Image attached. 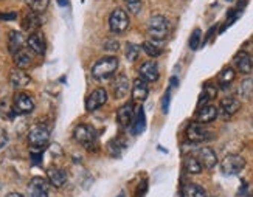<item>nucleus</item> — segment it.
<instances>
[{
  "label": "nucleus",
  "instance_id": "nucleus-1",
  "mask_svg": "<svg viewBox=\"0 0 253 197\" xmlns=\"http://www.w3.org/2000/svg\"><path fill=\"white\" fill-rule=\"evenodd\" d=\"M118 69V59L115 56H106L96 61L92 67V78L98 81L109 79Z\"/></svg>",
  "mask_w": 253,
  "mask_h": 197
},
{
  "label": "nucleus",
  "instance_id": "nucleus-2",
  "mask_svg": "<svg viewBox=\"0 0 253 197\" xmlns=\"http://www.w3.org/2000/svg\"><path fill=\"white\" fill-rule=\"evenodd\" d=\"M148 33L152 39L165 40L169 35V22L162 14H152L148 20Z\"/></svg>",
  "mask_w": 253,
  "mask_h": 197
},
{
  "label": "nucleus",
  "instance_id": "nucleus-3",
  "mask_svg": "<svg viewBox=\"0 0 253 197\" xmlns=\"http://www.w3.org/2000/svg\"><path fill=\"white\" fill-rule=\"evenodd\" d=\"M73 138L78 141L81 146H84V148L92 151V148L96 146L98 134H96V130H95L93 126L83 123V124H78V126L75 127V130H73Z\"/></svg>",
  "mask_w": 253,
  "mask_h": 197
},
{
  "label": "nucleus",
  "instance_id": "nucleus-4",
  "mask_svg": "<svg viewBox=\"0 0 253 197\" xmlns=\"http://www.w3.org/2000/svg\"><path fill=\"white\" fill-rule=\"evenodd\" d=\"M50 141V132L47 127L43 126H35L28 134V143L31 149L35 151H43Z\"/></svg>",
  "mask_w": 253,
  "mask_h": 197
},
{
  "label": "nucleus",
  "instance_id": "nucleus-5",
  "mask_svg": "<svg viewBox=\"0 0 253 197\" xmlns=\"http://www.w3.org/2000/svg\"><path fill=\"white\" fill-rule=\"evenodd\" d=\"M246 168V160L238 154H228L221 161V171L224 176H236Z\"/></svg>",
  "mask_w": 253,
  "mask_h": 197
},
{
  "label": "nucleus",
  "instance_id": "nucleus-6",
  "mask_svg": "<svg viewBox=\"0 0 253 197\" xmlns=\"http://www.w3.org/2000/svg\"><path fill=\"white\" fill-rule=\"evenodd\" d=\"M109 28H111L112 33H125L129 28V16L125 9L117 8L111 13V17H109Z\"/></svg>",
  "mask_w": 253,
  "mask_h": 197
},
{
  "label": "nucleus",
  "instance_id": "nucleus-7",
  "mask_svg": "<svg viewBox=\"0 0 253 197\" xmlns=\"http://www.w3.org/2000/svg\"><path fill=\"white\" fill-rule=\"evenodd\" d=\"M185 135H186V138H188V141H191V143H202V141H207V140L211 138L210 130H208L199 121L190 123L185 130Z\"/></svg>",
  "mask_w": 253,
  "mask_h": 197
},
{
  "label": "nucleus",
  "instance_id": "nucleus-8",
  "mask_svg": "<svg viewBox=\"0 0 253 197\" xmlns=\"http://www.w3.org/2000/svg\"><path fill=\"white\" fill-rule=\"evenodd\" d=\"M107 103V92L104 89H95L85 100V111L87 112H95L100 107H103Z\"/></svg>",
  "mask_w": 253,
  "mask_h": 197
},
{
  "label": "nucleus",
  "instance_id": "nucleus-9",
  "mask_svg": "<svg viewBox=\"0 0 253 197\" xmlns=\"http://www.w3.org/2000/svg\"><path fill=\"white\" fill-rule=\"evenodd\" d=\"M13 107H14V112L16 114L27 115V114H31L33 112V109H35V101H33L31 95H28L25 92H20V93H17L14 96Z\"/></svg>",
  "mask_w": 253,
  "mask_h": 197
},
{
  "label": "nucleus",
  "instance_id": "nucleus-10",
  "mask_svg": "<svg viewBox=\"0 0 253 197\" xmlns=\"http://www.w3.org/2000/svg\"><path fill=\"white\" fill-rule=\"evenodd\" d=\"M239 109H241V101L238 100V98L228 96V98H224V100L221 101L217 112H219V115H221L222 118L228 119V118H232L235 114H238Z\"/></svg>",
  "mask_w": 253,
  "mask_h": 197
},
{
  "label": "nucleus",
  "instance_id": "nucleus-11",
  "mask_svg": "<svg viewBox=\"0 0 253 197\" xmlns=\"http://www.w3.org/2000/svg\"><path fill=\"white\" fill-rule=\"evenodd\" d=\"M233 64H235L236 70L239 73H243V75H249L253 70V58L246 50H241V51H238L235 54Z\"/></svg>",
  "mask_w": 253,
  "mask_h": 197
},
{
  "label": "nucleus",
  "instance_id": "nucleus-12",
  "mask_svg": "<svg viewBox=\"0 0 253 197\" xmlns=\"http://www.w3.org/2000/svg\"><path fill=\"white\" fill-rule=\"evenodd\" d=\"M138 73H140V78H143L146 82H156L160 78L159 65L154 61H148L145 64H141L138 69Z\"/></svg>",
  "mask_w": 253,
  "mask_h": 197
},
{
  "label": "nucleus",
  "instance_id": "nucleus-13",
  "mask_svg": "<svg viewBox=\"0 0 253 197\" xmlns=\"http://www.w3.org/2000/svg\"><path fill=\"white\" fill-rule=\"evenodd\" d=\"M30 197H48V183L42 177H33L28 183Z\"/></svg>",
  "mask_w": 253,
  "mask_h": 197
},
{
  "label": "nucleus",
  "instance_id": "nucleus-14",
  "mask_svg": "<svg viewBox=\"0 0 253 197\" xmlns=\"http://www.w3.org/2000/svg\"><path fill=\"white\" fill-rule=\"evenodd\" d=\"M27 43H28V48L42 56V54H45V50H47V42H45V38H43L42 33H31L27 39Z\"/></svg>",
  "mask_w": 253,
  "mask_h": 197
},
{
  "label": "nucleus",
  "instance_id": "nucleus-15",
  "mask_svg": "<svg viewBox=\"0 0 253 197\" xmlns=\"http://www.w3.org/2000/svg\"><path fill=\"white\" fill-rule=\"evenodd\" d=\"M112 90H114V96L117 100H123V98L129 93L130 84H129V79L126 75H118L112 81Z\"/></svg>",
  "mask_w": 253,
  "mask_h": 197
},
{
  "label": "nucleus",
  "instance_id": "nucleus-16",
  "mask_svg": "<svg viewBox=\"0 0 253 197\" xmlns=\"http://www.w3.org/2000/svg\"><path fill=\"white\" fill-rule=\"evenodd\" d=\"M134 115H135V106L132 103H126L125 106L118 109L117 121L122 127H127L132 123V119H134Z\"/></svg>",
  "mask_w": 253,
  "mask_h": 197
},
{
  "label": "nucleus",
  "instance_id": "nucleus-17",
  "mask_svg": "<svg viewBox=\"0 0 253 197\" xmlns=\"http://www.w3.org/2000/svg\"><path fill=\"white\" fill-rule=\"evenodd\" d=\"M196 157L199 158L202 166L207 169H213L217 165V156L211 148H201L199 151H197Z\"/></svg>",
  "mask_w": 253,
  "mask_h": 197
},
{
  "label": "nucleus",
  "instance_id": "nucleus-18",
  "mask_svg": "<svg viewBox=\"0 0 253 197\" xmlns=\"http://www.w3.org/2000/svg\"><path fill=\"white\" fill-rule=\"evenodd\" d=\"M219 112H217V107L211 106V104H207L201 109H197V114H196V121H199L202 124H208L214 121L217 118Z\"/></svg>",
  "mask_w": 253,
  "mask_h": 197
},
{
  "label": "nucleus",
  "instance_id": "nucleus-19",
  "mask_svg": "<svg viewBox=\"0 0 253 197\" xmlns=\"http://www.w3.org/2000/svg\"><path fill=\"white\" fill-rule=\"evenodd\" d=\"M41 27V17L35 11H27V13L22 16V30L28 31L30 35L31 33H36Z\"/></svg>",
  "mask_w": 253,
  "mask_h": 197
},
{
  "label": "nucleus",
  "instance_id": "nucleus-20",
  "mask_svg": "<svg viewBox=\"0 0 253 197\" xmlns=\"http://www.w3.org/2000/svg\"><path fill=\"white\" fill-rule=\"evenodd\" d=\"M148 95H149L148 82L143 78H135L134 82H132V98L138 103H143L148 98Z\"/></svg>",
  "mask_w": 253,
  "mask_h": 197
},
{
  "label": "nucleus",
  "instance_id": "nucleus-21",
  "mask_svg": "<svg viewBox=\"0 0 253 197\" xmlns=\"http://www.w3.org/2000/svg\"><path fill=\"white\" fill-rule=\"evenodd\" d=\"M30 76L22 70V69H16V70H13L11 72V75H9V84H11V87L13 89H24L25 85H28L30 84Z\"/></svg>",
  "mask_w": 253,
  "mask_h": 197
},
{
  "label": "nucleus",
  "instance_id": "nucleus-22",
  "mask_svg": "<svg viewBox=\"0 0 253 197\" xmlns=\"http://www.w3.org/2000/svg\"><path fill=\"white\" fill-rule=\"evenodd\" d=\"M13 59H14V64L17 69L25 70L33 62V51L30 48H20L17 53L13 54Z\"/></svg>",
  "mask_w": 253,
  "mask_h": 197
},
{
  "label": "nucleus",
  "instance_id": "nucleus-23",
  "mask_svg": "<svg viewBox=\"0 0 253 197\" xmlns=\"http://www.w3.org/2000/svg\"><path fill=\"white\" fill-rule=\"evenodd\" d=\"M47 177H48V182L53 185V187H56V188L64 187L65 182H67V174H65L64 169H61L58 166L48 168L47 169Z\"/></svg>",
  "mask_w": 253,
  "mask_h": 197
},
{
  "label": "nucleus",
  "instance_id": "nucleus-24",
  "mask_svg": "<svg viewBox=\"0 0 253 197\" xmlns=\"http://www.w3.org/2000/svg\"><path fill=\"white\" fill-rule=\"evenodd\" d=\"M141 48L145 51L149 58H159L163 53V40H157V39H148L141 43Z\"/></svg>",
  "mask_w": 253,
  "mask_h": 197
},
{
  "label": "nucleus",
  "instance_id": "nucleus-25",
  "mask_svg": "<svg viewBox=\"0 0 253 197\" xmlns=\"http://www.w3.org/2000/svg\"><path fill=\"white\" fill-rule=\"evenodd\" d=\"M24 43H25V39H24V35H22L20 31H9L8 35V51L11 54L17 53L20 48H24Z\"/></svg>",
  "mask_w": 253,
  "mask_h": 197
},
{
  "label": "nucleus",
  "instance_id": "nucleus-26",
  "mask_svg": "<svg viewBox=\"0 0 253 197\" xmlns=\"http://www.w3.org/2000/svg\"><path fill=\"white\" fill-rule=\"evenodd\" d=\"M145 127H146V117H145V112H143V107L140 106L137 107L134 119H132V132L138 135L145 130Z\"/></svg>",
  "mask_w": 253,
  "mask_h": 197
},
{
  "label": "nucleus",
  "instance_id": "nucleus-27",
  "mask_svg": "<svg viewBox=\"0 0 253 197\" xmlns=\"http://www.w3.org/2000/svg\"><path fill=\"white\" fill-rule=\"evenodd\" d=\"M185 171L191 174V176H197V174H201L204 166H202V163L199 161V158H197L196 156H186L185 157Z\"/></svg>",
  "mask_w": 253,
  "mask_h": 197
},
{
  "label": "nucleus",
  "instance_id": "nucleus-28",
  "mask_svg": "<svg viewBox=\"0 0 253 197\" xmlns=\"http://www.w3.org/2000/svg\"><path fill=\"white\" fill-rule=\"evenodd\" d=\"M236 72L232 67H225L224 70H221V73L217 75V84L221 89H227V87L235 81Z\"/></svg>",
  "mask_w": 253,
  "mask_h": 197
},
{
  "label": "nucleus",
  "instance_id": "nucleus-29",
  "mask_svg": "<svg viewBox=\"0 0 253 197\" xmlns=\"http://www.w3.org/2000/svg\"><path fill=\"white\" fill-rule=\"evenodd\" d=\"M216 95H217V89H216V87H214L213 84H207V85L204 87V90H202L201 96H199V101H197V109H201V107L207 106L208 101L213 100V98H216Z\"/></svg>",
  "mask_w": 253,
  "mask_h": 197
},
{
  "label": "nucleus",
  "instance_id": "nucleus-30",
  "mask_svg": "<svg viewBox=\"0 0 253 197\" xmlns=\"http://www.w3.org/2000/svg\"><path fill=\"white\" fill-rule=\"evenodd\" d=\"M238 95L241 100H252L253 98V76L246 78L238 87Z\"/></svg>",
  "mask_w": 253,
  "mask_h": 197
},
{
  "label": "nucleus",
  "instance_id": "nucleus-31",
  "mask_svg": "<svg viewBox=\"0 0 253 197\" xmlns=\"http://www.w3.org/2000/svg\"><path fill=\"white\" fill-rule=\"evenodd\" d=\"M182 196L183 197H208L207 191L201 187V185H196V183L185 185L182 190Z\"/></svg>",
  "mask_w": 253,
  "mask_h": 197
},
{
  "label": "nucleus",
  "instance_id": "nucleus-32",
  "mask_svg": "<svg viewBox=\"0 0 253 197\" xmlns=\"http://www.w3.org/2000/svg\"><path fill=\"white\" fill-rule=\"evenodd\" d=\"M27 5L31 11L41 14V13H45V9L50 5V0H27Z\"/></svg>",
  "mask_w": 253,
  "mask_h": 197
},
{
  "label": "nucleus",
  "instance_id": "nucleus-33",
  "mask_svg": "<svg viewBox=\"0 0 253 197\" xmlns=\"http://www.w3.org/2000/svg\"><path fill=\"white\" fill-rule=\"evenodd\" d=\"M138 54H140V47L135 45V43H130L127 42L126 47H125V56L129 62H134L138 59Z\"/></svg>",
  "mask_w": 253,
  "mask_h": 197
},
{
  "label": "nucleus",
  "instance_id": "nucleus-34",
  "mask_svg": "<svg viewBox=\"0 0 253 197\" xmlns=\"http://www.w3.org/2000/svg\"><path fill=\"white\" fill-rule=\"evenodd\" d=\"M123 145H122V141H120L118 138H114L111 140L107 143V152L111 154L112 157H120L122 156V151H123Z\"/></svg>",
  "mask_w": 253,
  "mask_h": 197
},
{
  "label": "nucleus",
  "instance_id": "nucleus-35",
  "mask_svg": "<svg viewBox=\"0 0 253 197\" xmlns=\"http://www.w3.org/2000/svg\"><path fill=\"white\" fill-rule=\"evenodd\" d=\"M201 40H202V31H201L199 28H196V30L191 33V38H190V42H188L190 48H191L193 51L197 50V48H199V45H201Z\"/></svg>",
  "mask_w": 253,
  "mask_h": 197
},
{
  "label": "nucleus",
  "instance_id": "nucleus-36",
  "mask_svg": "<svg viewBox=\"0 0 253 197\" xmlns=\"http://www.w3.org/2000/svg\"><path fill=\"white\" fill-rule=\"evenodd\" d=\"M11 112H14V107H11L9 104H8V101H5V100H0V117L2 118H9L11 115ZM16 114V112H14Z\"/></svg>",
  "mask_w": 253,
  "mask_h": 197
},
{
  "label": "nucleus",
  "instance_id": "nucleus-37",
  "mask_svg": "<svg viewBox=\"0 0 253 197\" xmlns=\"http://www.w3.org/2000/svg\"><path fill=\"white\" fill-rule=\"evenodd\" d=\"M169 98H171V93H169V90H167V93L163 95V98H162V111H163V114H168V111H169Z\"/></svg>",
  "mask_w": 253,
  "mask_h": 197
},
{
  "label": "nucleus",
  "instance_id": "nucleus-38",
  "mask_svg": "<svg viewBox=\"0 0 253 197\" xmlns=\"http://www.w3.org/2000/svg\"><path fill=\"white\" fill-rule=\"evenodd\" d=\"M6 143H8V132L3 127H0V149L5 148Z\"/></svg>",
  "mask_w": 253,
  "mask_h": 197
},
{
  "label": "nucleus",
  "instance_id": "nucleus-39",
  "mask_svg": "<svg viewBox=\"0 0 253 197\" xmlns=\"http://www.w3.org/2000/svg\"><path fill=\"white\" fill-rule=\"evenodd\" d=\"M104 48H106V51L107 50L109 51H117L118 50V42H115V40H107L104 43Z\"/></svg>",
  "mask_w": 253,
  "mask_h": 197
},
{
  "label": "nucleus",
  "instance_id": "nucleus-40",
  "mask_svg": "<svg viewBox=\"0 0 253 197\" xmlns=\"http://www.w3.org/2000/svg\"><path fill=\"white\" fill-rule=\"evenodd\" d=\"M127 8H129L130 13L137 14L138 11H140V8H141V2H132V3H127Z\"/></svg>",
  "mask_w": 253,
  "mask_h": 197
},
{
  "label": "nucleus",
  "instance_id": "nucleus-41",
  "mask_svg": "<svg viewBox=\"0 0 253 197\" xmlns=\"http://www.w3.org/2000/svg\"><path fill=\"white\" fill-rule=\"evenodd\" d=\"M16 17H17L16 13H11V14H0V19H6V20H13V19H16Z\"/></svg>",
  "mask_w": 253,
  "mask_h": 197
},
{
  "label": "nucleus",
  "instance_id": "nucleus-42",
  "mask_svg": "<svg viewBox=\"0 0 253 197\" xmlns=\"http://www.w3.org/2000/svg\"><path fill=\"white\" fill-rule=\"evenodd\" d=\"M5 197H25L24 194H20V193H9V194H6Z\"/></svg>",
  "mask_w": 253,
  "mask_h": 197
},
{
  "label": "nucleus",
  "instance_id": "nucleus-43",
  "mask_svg": "<svg viewBox=\"0 0 253 197\" xmlns=\"http://www.w3.org/2000/svg\"><path fill=\"white\" fill-rule=\"evenodd\" d=\"M249 45H250V50H249L247 53H249V54H250V56L253 58V42H250V43H249Z\"/></svg>",
  "mask_w": 253,
  "mask_h": 197
},
{
  "label": "nucleus",
  "instance_id": "nucleus-44",
  "mask_svg": "<svg viewBox=\"0 0 253 197\" xmlns=\"http://www.w3.org/2000/svg\"><path fill=\"white\" fill-rule=\"evenodd\" d=\"M126 3H132V2H141V0H125Z\"/></svg>",
  "mask_w": 253,
  "mask_h": 197
},
{
  "label": "nucleus",
  "instance_id": "nucleus-45",
  "mask_svg": "<svg viewBox=\"0 0 253 197\" xmlns=\"http://www.w3.org/2000/svg\"><path fill=\"white\" fill-rule=\"evenodd\" d=\"M244 197H253V196H252V194H249V193H246V194H244Z\"/></svg>",
  "mask_w": 253,
  "mask_h": 197
},
{
  "label": "nucleus",
  "instance_id": "nucleus-46",
  "mask_svg": "<svg viewBox=\"0 0 253 197\" xmlns=\"http://www.w3.org/2000/svg\"><path fill=\"white\" fill-rule=\"evenodd\" d=\"M122 197H125V196H123V194H122Z\"/></svg>",
  "mask_w": 253,
  "mask_h": 197
}]
</instances>
